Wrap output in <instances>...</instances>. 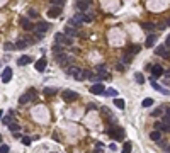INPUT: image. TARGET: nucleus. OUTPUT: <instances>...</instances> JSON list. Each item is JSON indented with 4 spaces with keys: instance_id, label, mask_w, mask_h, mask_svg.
Wrapping results in <instances>:
<instances>
[{
    "instance_id": "obj_1",
    "label": "nucleus",
    "mask_w": 170,
    "mask_h": 153,
    "mask_svg": "<svg viewBox=\"0 0 170 153\" xmlns=\"http://www.w3.org/2000/svg\"><path fill=\"white\" fill-rule=\"evenodd\" d=\"M46 31H49V22H37L34 27V36L36 39H42V34Z\"/></svg>"
},
{
    "instance_id": "obj_2",
    "label": "nucleus",
    "mask_w": 170,
    "mask_h": 153,
    "mask_svg": "<svg viewBox=\"0 0 170 153\" xmlns=\"http://www.w3.org/2000/svg\"><path fill=\"white\" fill-rule=\"evenodd\" d=\"M106 133H107V136L114 138V140H122V138H124V131L117 126H109L106 129Z\"/></svg>"
},
{
    "instance_id": "obj_3",
    "label": "nucleus",
    "mask_w": 170,
    "mask_h": 153,
    "mask_svg": "<svg viewBox=\"0 0 170 153\" xmlns=\"http://www.w3.org/2000/svg\"><path fill=\"white\" fill-rule=\"evenodd\" d=\"M66 73L72 75V77H75V80H78V82H82L84 78H87V77H85V70L75 68V66H68V68H66Z\"/></svg>"
},
{
    "instance_id": "obj_4",
    "label": "nucleus",
    "mask_w": 170,
    "mask_h": 153,
    "mask_svg": "<svg viewBox=\"0 0 170 153\" xmlns=\"http://www.w3.org/2000/svg\"><path fill=\"white\" fill-rule=\"evenodd\" d=\"M54 43L61 44V46H70L72 44V37H68L65 32H56L54 34Z\"/></svg>"
},
{
    "instance_id": "obj_5",
    "label": "nucleus",
    "mask_w": 170,
    "mask_h": 153,
    "mask_svg": "<svg viewBox=\"0 0 170 153\" xmlns=\"http://www.w3.org/2000/svg\"><path fill=\"white\" fill-rule=\"evenodd\" d=\"M90 4H92V0H75V7L80 10V14H84L90 7Z\"/></svg>"
},
{
    "instance_id": "obj_6",
    "label": "nucleus",
    "mask_w": 170,
    "mask_h": 153,
    "mask_svg": "<svg viewBox=\"0 0 170 153\" xmlns=\"http://www.w3.org/2000/svg\"><path fill=\"white\" fill-rule=\"evenodd\" d=\"M85 22V16L84 14H77V16H73L72 19H70V26H73V27H80L82 24Z\"/></svg>"
},
{
    "instance_id": "obj_7",
    "label": "nucleus",
    "mask_w": 170,
    "mask_h": 153,
    "mask_svg": "<svg viewBox=\"0 0 170 153\" xmlns=\"http://www.w3.org/2000/svg\"><path fill=\"white\" fill-rule=\"evenodd\" d=\"M34 99H36V90H34V89H29V92H26L24 95H21L19 102H21V104H26V102L34 100Z\"/></svg>"
},
{
    "instance_id": "obj_8",
    "label": "nucleus",
    "mask_w": 170,
    "mask_h": 153,
    "mask_svg": "<svg viewBox=\"0 0 170 153\" xmlns=\"http://www.w3.org/2000/svg\"><path fill=\"white\" fill-rule=\"evenodd\" d=\"M104 90H106V87H104L101 82H99V84H94V85L90 87V92H92L94 95H104Z\"/></svg>"
},
{
    "instance_id": "obj_9",
    "label": "nucleus",
    "mask_w": 170,
    "mask_h": 153,
    "mask_svg": "<svg viewBox=\"0 0 170 153\" xmlns=\"http://www.w3.org/2000/svg\"><path fill=\"white\" fill-rule=\"evenodd\" d=\"M63 99L66 100V102H73V100L78 99V94L73 92V90H65L63 92Z\"/></svg>"
},
{
    "instance_id": "obj_10",
    "label": "nucleus",
    "mask_w": 170,
    "mask_h": 153,
    "mask_svg": "<svg viewBox=\"0 0 170 153\" xmlns=\"http://www.w3.org/2000/svg\"><path fill=\"white\" fill-rule=\"evenodd\" d=\"M63 32H65V34H66L68 37H75V36H78V29H77V27H73V26H70V24H66V26H65Z\"/></svg>"
},
{
    "instance_id": "obj_11",
    "label": "nucleus",
    "mask_w": 170,
    "mask_h": 153,
    "mask_svg": "<svg viewBox=\"0 0 170 153\" xmlns=\"http://www.w3.org/2000/svg\"><path fill=\"white\" fill-rule=\"evenodd\" d=\"M10 80H12V68L10 66H5L4 72H2V82H4V84H9Z\"/></svg>"
},
{
    "instance_id": "obj_12",
    "label": "nucleus",
    "mask_w": 170,
    "mask_h": 153,
    "mask_svg": "<svg viewBox=\"0 0 170 153\" xmlns=\"http://www.w3.org/2000/svg\"><path fill=\"white\" fill-rule=\"evenodd\" d=\"M155 54H158V56H163V58H170V51L167 46H158L155 49Z\"/></svg>"
},
{
    "instance_id": "obj_13",
    "label": "nucleus",
    "mask_w": 170,
    "mask_h": 153,
    "mask_svg": "<svg viewBox=\"0 0 170 153\" xmlns=\"http://www.w3.org/2000/svg\"><path fill=\"white\" fill-rule=\"evenodd\" d=\"M163 75V66H160V65H153L151 66V77L155 78H158V77H162Z\"/></svg>"
},
{
    "instance_id": "obj_14",
    "label": "nucleus",
    "mask_w": 170,
    "mask_h": 153,
    "mask_svg": "<svg viewBox=\"0 0 170 153\" xmlns=\"http://www.w3.org/2000/svg\"><path fill=\"white\" fill-rule=\"evenodd\" d=\"M155 129H157V131H162V133H170V126L169 124H165L163 121L157 122V124H155Z\"/></svg>"
},
{
    "instance_id": "obj_15",
    "label": "nucleus",
    "mask_w": 170,
    "mask_h": 153,
    "mask_svg": "<svg viewBox=\"0 0 170 153\" xmlns=\"http://www.w3.org/2000/svg\"><path fill=\"white\" fill-rule=\"evenodd\" d=\"M32 60H31V56H29V54H22L21 58L17 60V65H19V66H26L27 63H31Z\"/></svg>"
},
{
    "instance_id": "obj_16",
    "label": "nucleus",
    "mask_w": 170,
    "mask_h": 153,
    "mask_svg": "<svg viewBox=\"0 0 170 153\" xmlns=\"http://www.w3.org/2000/svg\"><path fill=\"white\" fill-rule=\"evenodd\" d=\"M151 87H153V89L157 90V92H162V94H165V95H169V94H170V90L163 89V87H162V85H158V84H157V82H155L153 78H151Z\"/></svg>"
},
{
    "instance_id": "obj_17",
    "label": "nucleus",
    "mask_w": 170,
    "mask_h": 153,
    "mask_svg": "<svg viewBox=\"0 0 170 153\" xmlns=\"http://www.w3.org/2000/svg\"><path fill=\"white\" fill-rule=\"evenodd\" d=\"M60 14H61V7H56V5L48 10V17H51V19H53V17H58Z\"/></svg>"
},
{
    "instance_id": "obj_18",
    "label": "nucleus",
    "mask_w": 170,
    "mask_h": 153,
    "mask_svg": "<svg viewBox=\"0 0 170 153\" xmlns=\"http://www.w3.org/2000/svg\"><path fill=\"white\" fill-rule=\"evenodd\" d=\"M34 66H36L37 72H42V70L46 68V58H39L36 61V65H34Z\"/></svg>"
},
{
    "instance_id": "obj_19",
    "label": "nucleus",
    "mask_w": 170,
    "mask_h": 153,
    "mask_svg": "<svg viewBox=\"0 0 170 153\" xmlns=\"http://www.w3.org/2000/svg\"><path fill=\"white\" fill-rule=\"evenodd\" d=\"M54 60H56V63L63 65V63H66V61H68V56H66L65 53H60V54H54Z\"/></svg>"
},
{
    "instance_id": "obj_20",
    "label": "nucleus",
    "mask_w": 170,
    "mask_h": 153,
    "mask_svg": "<svg viewBox=\"0 0 170 153\" xmlns=\"http://www.w3.org/2000/svg\"><path fill=\"white\" fill-rule=\"evenodd\" d=\"M104 95H107V97H114V99H116L117 97V90L112 89V87H109V89L104 90Z\"/></svg>"
},
{
    "instance_id": "obj_21",
    "label": "nucleus",
    "mask_w": 170,
    "mask_h": 153,
    "mask_svg": "<svg viewBox=\"0 0 170 153\" xmlns=\"http://www.w3.org/2000/svg\"><path fill=\"white\" fill-rule=\"evenodd\" d=\"M22 27H24V29H26V31H34V24H32V22H29V21H26V19H22Z\"/></svg>"
},
{
    "instance_id": "obj_22",
    "label": "nucleus",
    "mask_w": 170,
    "mask_h": 153,
    "mask_svg": "<svg viewBox=\"0 0 170 153\" xmlns=\"http://www.w3.org/2000/svg\"><path fill=\"white\" fill-rule=\"evenodd\" d=\"M155 41H157V36H155V34H150V36L146 37V43H145V46L151 48V46L155 44Z\"/></svg>"
},
{
    "instance_id": "obj_23",
    "label": "nucleus",
    "mask_w": 170,
    "mask_h": 153,
    "mask_svg": "<svg viewBox=\"0 0 170 153\" xmlns=\"http://www.w3.org/2000/svg\"><path fill=\"white\" fill-rule=\"evenodd\" d=\"M128 51H129L131 54H138L139 51H141V46H139V44H133V46L128 48Z\"/></svg>"
},
{
    "instance_id": "obj_24",
    "label": "nucleus",
    "mask_w": 170,
    "mask_h": 153,
    "mask_svg": "<svg viewBox=\"0 0 170 153\" xmlns=\"http://www.w3.org/2000/svg\"><path fill=\"white\" fill-rule=\"evenodd\" d=\"M114 106L117 107V109H124L126 107V102H124V99H114Z\"/></svg>"
},
{
    "instance_id": "obj_25",
    "label": "nucleus",
    "mask_w": 170,
    "mask_h": 153,
    "mask_svg": "<svg viewBox=\"0 0 170 153\" xmlns=\"http://www.w3.org/2000/svg\"><path fill=\"white\" fill-rule=\"evenodd\" d=\"M150 138H151L153 141H160V138H162V131H157V129L151 131V133H150Z\"/></svg>"
},
{
    "instance_id": "obj_26",
    "label": "nucleus",
    "mask_w": 170,
    "mask_h": 153,
    "mask_svg": "<svg viewBox=\"0 0 170 153\" xmlns=\"http://www.w3.org/2000/svg\"><path fill=\"white\" fill-rule=\"evenodd\" d=\"M131 150H133V143L131 141H126L122 145V153H131Z\"/></svg>"
},
{
    "instance_id": "obj_27",
    "label": "nucleus",
    "mask_w": 170,
    "mask_h": 153,
    "mask_svg": "<svg viewBox=\"0 0 170 153\" xmlns=\"http://www.w3.org/2000/svg\"><path fill=\"white\" fill-rule=\"evenodd\" d=\"M29 44V41H22V39H19V41H16V48L17 49H24V48Z\"/></svg>"
},
{
    "instance_id": "obj_28",
    "label": "nucleus",
    "mask_w": 170,
    "mask_h": 153,
    "mask_svg": "<svg viewBox=\"0 0 170 153\" xmlns=\"http://www.w3.org/2000/svg\"><path fill=\"white\" fill-rule=\"evenodd\" d=\"M60 53H63V46L54 43V44H53V54H60Z\"/></svg>"
},
{
    "instance_id": "obj_29",
    "label": "nucleus",
    "mask_w": 170,
    "mask_h": 153,
    "mask_svg": "<svg viewBox=\"0 0 170 153\" xmlns=\"http://www.w3.org/2000/svg\"><path fill=\"white\" fill-rule=\"evenodd\" d=\"M141 27H143V29H146V31H153V29H155V24H151V22H141Z\"/></svg>"
},
{
    "instance_id": "obj_30",
    "label": "nucleus",
    "mask_w": 170,
    "mask_h": 153,
    "mask_svg": "<svg viewBox=\"0 0 170 153\" xmlns=\"http://www.w3.org/2000/svg\"><path fill=\"white\" fill-rule=\"evenodd\" d=\"M134 80H136L139 85H143V84H145V77H143L141 73H136V75H134Z\"/></svg>"
},
{
    "instance_id": "obj_31",
    "label": "nucleus",
    "mask_w": 170,
    "mask_h": 153,
    "mask_svg": "<svg viewBox=\"0 0 170 153\" xmlns=\"http://www.w3.org/2000/svg\"><path fill=\"white\" fill-rule=\"evenodd\" d=\"M153 102H155L153 99H145L141 106H143V107H151V106H153Z\"/></svg>"
},
{
    "instance_id": "obj_32",
    "label": "nucleus",
    "mask_w": 170,
    "mask_h": 153,
    "mask_svg": "<svg viewBox=\"0 0 170 153\" xmlns=\"http://www.w3.org/2000/svg\"><path fill=\"white\" fill-rule=\"evenodd\" d=\"M9 128H10V131H12V133H17V131H19V129H21V128H19V124H17V122H10V124H9Z\"/></svg>"
},
{
    "instance_id": "obj_33",
    "label": "nucleus",
    "mask_w": 170,
    "mask_h": 153,
    "mask_svg": "<svg viewBox=\"0 0 170 153\" xmlns=\"http://www.w3.org/2000/svg\"><path fill=\"white\" fill-rule=\"evenodd\" d=\"M49 4H51V5H56V7H61L65 4V0H49Z\"/></svg>"
},
{
    "instance_id": "obj_34",
    "label": "nucleus",
    "mask_w": 170,
    "mask_h": 153,
    "mask_svg": "<svg viewBox=\"0 0 170 153\" xmlns=\"http://www.w3.org/2000/svg\"><path fill=\"white\" fill-rule=\"evenodd\" d=\"M56 92H58V90H56V89H51V87H48V89H44V94H46V95H54Z\"/></svg>"
},
{
    "instance_id": "obj_35",
    "label": "nucleus",
    "mask_w": 170,
    "mask_h": 153,
    "mask_svg": "<svg viewBox=\"0 0 170 153\" xmlns=\"http://www.w3.org/2000/svg\"><path fill=\"white\" fill-rule=\"evenodd\" d=\"M160 114H163V107H158V109H155L151 112V116H160Z\"/></svg>"
},
{
    "instance_id": "obj_36",
    "label": "nucleus",
    "mask_w": 170,
    "mask_h": 153,
    "mask_svg": "<svg viewBox=\"0 0 170 153\" xmlns=\"http://www.w3.org/2000/svg\"><path fill=\"white\" fill-rule=\"evenodd\" d=\"M9 152H10V148L7 145H0V153H9Z\"/></svg>"
},
{
    "instance_id": "obj_37",
    "label": "nucleus",
    "mask_w": 170,
    "mask_h": 153,
    "mask_svg": "<svg viewBox=\"0 0 170 153\" xmlns=\"http://www.w3.org/2000/svg\"><path fill=\"white\" fill-rule=\"evenodd\" d=\"M162 121H163L165 124H169V126H170V114H165V116L162 117Z\"/></svg>"
},
{
    "instance_id": "obj_38",
    "label": "nucleus",
    "mask_w": 170,
    "mask_h": 153,
    "mask_svg": "<svg viewBox=\"0 0 170 153\" xmlns=\"http://www.w3.org/2000/svg\"><path fill=\"white\" fill-rule=\"evenodd\" d=\"M21 140H22V143H24V145H31V138L24 136V138H21Z\"/></svg>"
},
{
    "instance_id": "obj_39",
    "label": "nucleus",
    "mask_w": 170,
    "mask_h": 153,
    "mask_svg": "<svg viewBox=\"0 0 170 153\" xmlns=\"http://www.w3.org/2000/svg\"><path fill=\"white\" fill-rule=\"evenodd\" d=\"M12 48H16V44H12V43H5V49H9V51H10Z\"/></svg>"
},
{
    "instance_id": "obj_40",
    "label": "nucleus",
    "mask_w": 170,
    "mask_h": 153,
    "mask_svg": "<svg viewBox=\"0 0 170 153\" xmlns=\"http://www.w3.org/2000/svg\"><path fill=\"white\" fill-rule=\"evenodd\" d=\"M29 16H31V17H37V10L31 9V10H29Z\"/></svg>"
},
{
    "instance_id": "obj_41",
    "label": "nucleus",
    "mask_w": 170,
    "mask_h": 153,
    "mask_svg": "<svg viewBox=\"0 0 170 153\" xmlns=\"http://www.w3.org/2000/svg\"><path fill=\"white\" fill-rule=\"evenodd\" d=\"M2 121L5 122V124H10V122H12V119H10V117H4V119H2Z\"/></svg>"
},
{
    "instance_id": "obj_42",
    "label": "nucleus",
    "mask_w": 170,
    "mask_h": 153,
    "mask_svg": "<svg viewBox=\"0 0 170 153\" xmlns=\"http://www.w3.org/2000/svg\"><path fill=\"white\" fill-rule=\"evenodd\" d=\"M165 46H167V48H170V36L167 37V41H165Z\"/></svg>"
},
{
    "instance_id": "obj_43",
    "label": "nucleus",
    "mask_w": 170,
    "mask_h": 153,
    "mask_svg": "<svg viewBox=\"0 0 170 153\" xmlns=\"http://www.w3.org/2000/svg\"><path fill=\"white\" fill-rule=\"evenodd\" d=\"M2 116H4V112L0 111V119H4V117H2Z\"/></svg>"
},
{
    "instance_id": "obj_44",
    "label": "nucleus",
    "mask_w": 170,
    "mask_h": 153,
    "mask_svg": "<svg viewBox=\"0 0 170 153\" xmlns=\"http://www.w3.org/2000/svg\"><path fill=\"white\" fill-rule=\"evenodd\" d=\"M167 77H169V78H170V70H169V72H167Z\"/></svg>"
},
{
    "instance_id": "obj_45",
    "label": "nucleus",
    "mask_w": 170,
    "mask_h": 153,
    "mask_svg": "<svg viewBox=\"0 0 170 153\" xmlns=\"http://www.w3.org/2000/svg\"><path fill=\"white\" fill-rule=\"evenodd\" d=\"M165 148H167V152H169V153H170V146H165Z\"/></svg>"
},
{
    "instance_id": "obj_46",
    "label": "nucleus",
    "mask_w": 170,
    "mask_h": 153,
    "mask_svg": "<svg viewBox=\"0 0 170 153\" xmlns=\"http://www.w3.org/2000/svg\"><path fill=\"white\" fill-rule=\"evenodd\" d=\"M167 114H170V107H169V109H167Z\"/></svg>"
},
{
    "instance_id": "obj_47",
    "label": "nucleus",
    "mask_w": 170,
    "mask_h": 153,
    "mask_svg": "<svg viewBox=\"0 0 170 153\" xmlns=\"http://www.w3.org/2000/svg\"><path fill=\"white\" fill-rule=\"evenodd\" d=\"M167 26H170V19H169V22H167Z\"/></svg>"
},
{
    "instance_id": "obj_48",
    "label": "nucleus",
    "mask_w": 170,
    "mask_h": 153,
    "mask_svg": "<svg viewBox=\"0 0 170 153\" xmlns=\"http://www.w3.org/2000/svg\"><path fill=\"white\" fill-rule=\"evenodd\" d=\"M0 143H2V134H0Z\"/></svg>"
}]
</instances>
